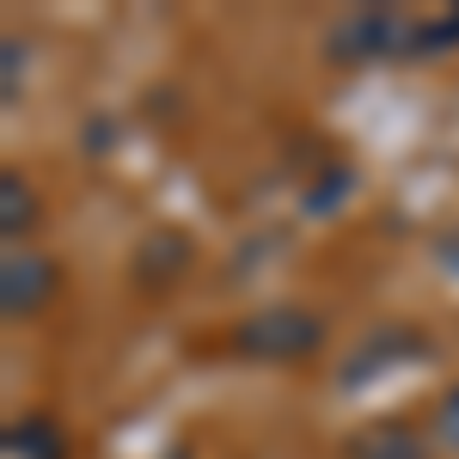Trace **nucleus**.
I'll return each instance as SVG.
<instances>
[{
  "label": "nucleus",
  "instance_id": "1",
  "mask_svg": "<svg viewBox=\"0 0 459 459\" xmlns=\"http://www.w3.org/2000/svg\"><path fill=\"white\" fill-rule=\"evenodd\" d=\"M441 435H447V441L459 447V392L447 398V404H441Z\"/></svg>",
  "mask_w": 459,
  "mask_h": 459
}]
</instances>
